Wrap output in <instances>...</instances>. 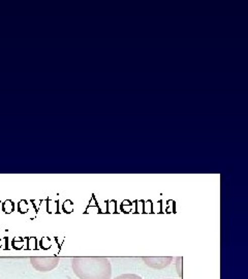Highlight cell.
I'll use <instances>...</instances> for the list:
<instances>
[{
    "mask_svg": "<svg viewBox=\"0 0 248 279\" xmlns=\"http://www.w3.org/2000/svg\"><path fill=\"white\" fill-rule=\"evenodd\" d=\"M72 268L80 279H111L112 265L105 256H76Z\"/></svg>",
    "mask_w": 248,
    "mask_h": 279,
    "instance_id": "1",
    "label": "cell"
},
{
    "mask_svg": "<svg viewBox=\"0 0 248 279\" xmlns=\"http://www.w3.org/2000/svg\"><path fill=\"white\" fill-rule=\"evenodd\" d=\"M58 256H32L30 257L31 266L38 272L46 273L55 269L59 265Z\"/></svg>",
    "mask_w": 248,
    "mask_h": 279,
    "instance_id": "2",
    "label": "cell"
},
{
    "mask_svg": "<svg viewBox=\"0 0 248 279\" xmlns=\"http://www.w3.org/2000/svg\"><path fill=\"white\" fill-rule=\"evenodd\" d=\"M147 267L154 270L167 268L173 262L172 256H144L142 259Z\"/></svg>",
    "mask_w": 248,
    "mask_h": 279,
    "instance_id": "3",
    "label": "cell"
},
{
    "mask_svg": "<svg viewBox=\"0 0 248 279\" xmlns=\"http://www.w3.org/2000/svg\"><path fill=\"white\" fill-rule=\"evenodd\" d=\"M114 279H143L140 275L133 274V273H127V274H121Z\"/></svg>",
    "mask_w": 248,
    "mask_h": 279,
    "instance_id": "4",
    "label": "cell"
},
{
    "mask_svg": "<svg viewBox=\"0 0 248 279\" xmlns=\"http://www.w3.org/2000/svg\"><path fill=\"white\" fill-rule=\"evenodd\" d=\"M182 261H183V259H182L181 256L177 257L176 267H177V271H178V274H179V276H180V277L182 276Z\"/></svg>",
    "mask_w": 248,
    "mask_h": 279,
    "instance_id": "5",
    "label": "cell"
},
{
    "mask_svg": "<svg viewBox=\"0 0 248 279\" xmlns=\"http://www.w3.org/2000/svg\"><path fill=\"white\" fill-rule=\"evenodd\" d=\"M165 279H173V278H165Z\"/></svg>",
    "mask_w": 248,
    "mask_h": 279,
    "instance_id": "6",
    "label": "cell"
}]
</instances>
